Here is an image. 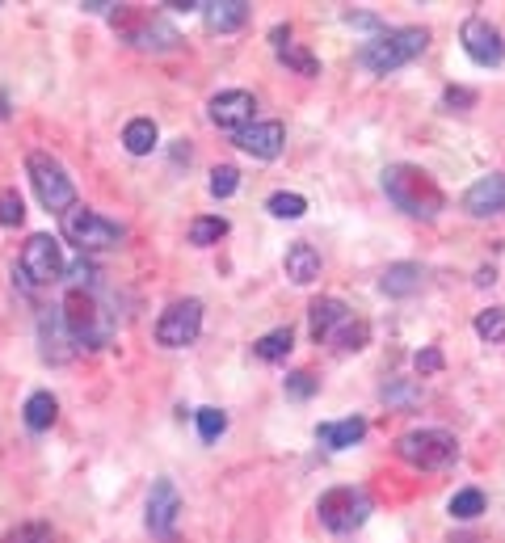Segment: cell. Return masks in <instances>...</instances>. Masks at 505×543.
I'll return each mask as SVG.
<instances>
[{"mask_svg": "<svg viewBox=\"0 0 505 543\" xmlns=\"http://www.w3.org/2000/svg\"><path fill=\"white\" fill-rule=\"evenodd\" d=\"M59 228H64V240H72V245H76L80 253L114 249L118 240H123V228L110 224L106 215H97V211H89V207H80V203H76L72 211L59 215Z\"/></svg>", "mask_w": 505, "mask_h": 543, "instance_id": "obj_5", "label": "cell"}, {"mask_svg": "<svg viewBox=\"0 0 505 543\" xmlns=\"http://www.w3.org/2000/svg\"><path fill=\"white\" fill-rule=\"evenodd\" d=\"M282 266H287V274H291L295 287H308V283H316V278H320V253L308 245V240H299V245L287 249Z\"/></svg>", "mask_w": 505, "mask_h": 543, "instance_id": "obj_16", "label": "cell"}, {"mask_svg": "<svg viewBox=\"0 0 505 543\" xmlns=\"http://www.w3.org/2000/svg\"><path fill=\"white\" fill-rule=\"evenodd\" d=\"M316 514L320 522H325L329 531H354L362 527V522L371 518V497L362 493V489H350V485H341V489H329L325 497L316 501Z\"/></svg>", "mask_w": 505, "mask_h": 543, "instance_id": "obj_6", "label": "cell"}, {"mask_svg": "<svg viewBox=\"0 0 505 543\" xmlns=\"http://www.w3.org/2000/svg\"><path fill=\"white\" fill-rule=\"evenodd\" d=\"M350 320V308L341 304V299H333V295H325V299H316V304L308 308V325H312V337L316 341H329L341 325Z\"/></svg>", "mask_w": 505, "mask_h": 543, "instance_id": "obj_14", "label": "cell"}, {"mask_svg": "<svg viewBox=\"0 0 505 543\" xmlns=\"http://www.w3.org/2000/svg\"><path fill=\"white\" fill-rule=\"evenodd\" d=\"M430 47V34L421 30V26H404V30H383L375 34L367 47L358 51V64L375 72V76H388L404 64H413V59Z\"/></svg>", "mask_w": 505, "mask_h": 543, "instance_id": "obj_2", "label": "cell"}, {"mask_svg": "<svg viewBox=\"0 0 505 543\" xmlns=\"http://www.w3.org/2000/svg\"><path fill=\"white\" fill-rule=\"evenodd\" d=\"M270 43H274V51H278V59H282V64H287V68H295L299 76H316V72H320L316 55L291 43V26H274V30H270Z\"/></svg>", "mask_w": 505, "mask_h": 543, "instance_id": "obj_15", "label": "cell"}, {"mask_svg": "<svg viewBox=\"0 0 505 543\" xmlns=\"http://www.w3.org/2000/svg\"><path fill=\"white\" fill-rule=\"evenodd\" d=\"M312 392H316V375H312V371H295V375H287V396L308 400Z\"/></svg>", "mask_w": 505, "mask_h": 543, "instance_id": "obj_33", "label": "cell"}, {"mask_svg": "<svg viewBox=\"0 0 505 543\" xmlns=\"http://www.w3.org/2000/svg\"><path fill=\"white\" fill-rule=\"evenodd\" d=\"M22 417H26V426H30V430H51V426H55V417H59V400H55L51 392H34V396L26 400Z\"/></svg>", "mask_w": 505, "mask_h": 543, "instance_id": "obj_21", "label": "cell"}, {"mask_svg": "<svg viewBox=\"0 0 505 543\" xmlns=\"http://www.w3.org/2000/svg\"><path fill=\"white\" fill-rule=\"evenodd\" d=\"M0 543H55V535L47 522H22V527H13Z\"/></svg>", "mask_w": 505, "mask_h": 543, "instance_id": "obj_29", "label": "cell"}, {"mask_svg": "<svg viewBox=\"0 0 505 543\" xmlns=\"http://www.w3.org/2000/svg\"><path fill=\"white\" fill-rule=\"evenodd\" d=\"M396 455L404 459V464H413V468L438 472V468H451L459 459V442L447 430H413V434H404L396 442Z\"/></svg>", "mask_w": 505, "mask_h": 543, "instance_id": "obj_4", "label": "cell"}, {"mask_svg": "<svg viewBox=\"0 0 505 543\" xmlns=\"http://www.w3.org/2000/svg\"><path fill=\"white\" fill-rule=\"evenodd\" d=\"M22 219H26L22 194H17V190H5V194H0V224H5V228H17Z\"/></svg>", "mask_w": 505, "mask_h": 543, "instance_id": "obj_32", "label": "cell"}, {"mask_svg": "<svg viewBox=\"0 0 505 543\" xmlns=\"http://www.w3.org/2000/svg\"><path fill=\"white\" fill-rule=\"evenodd\" d=\"M270 215H278V219H299L303 211H308V198L303 194H287V190H278V194H270Z\"/></svg>", "mask_w": 505, "mask_h": 543, "instance_id": "obj_25", "label": "cell"}, {"mask_svg": "<svg viewBox=\"0 0 505 543\" xmlns=\"http://www.w3.org/2000/svg\"><path fill=\"white\" fill-rule=\"evenodd\" d=\"M127 43L144 47V51H169V47H177V30L169 22H160V17H152V22H144L139 30H127Z\"/></svg>", "mask_w": 505, "mask_h": 543, "instance_id": "obj_20", "label": "cell"}, {"mask_svg": "<svg viewBox=\"0 0 505 543\" xmlns=\"http://www.w3.org/2000/svg\"><path fill=\"white\" fill-rule=\"evenodd\" d=\"M463 211L468 215H501L505 211V173H489L468 186V194H463Z\"/></svg>", "mask_w": 505, "mask_h": 543, "instance_id": "obj_13", "label": "cell"}, {"mask_svg": "<svg viewBox=\"0 0 505 543\" xmlns=\"http://www.w3.org/2000/svg\"><path fill=\"white\" fill-rule=\"evenodd\" d=\"M236 144L249 156H257V160H274L282 152V144H287V127H282L278 118H266V123H253V127L240 131Z\"/></svg>", "mask_w": 505, "mask_h": 543, "instance_id": "obj_12", "label": "cell"}, {"mask_svg": "<svg viewBox=\"0 0 505 543\" xmlns=\"http://www.w3.org/2000/svg\"><path fill=\"white\" fill-rule=\"evenodd\" d=\"M362 434H367V421H362V417H346V421H320V426H316V438L325 442V447H333V451H346V447H354V442H362Z\"/></svg>", "mask_w": 505, "mask_h": 543, "instance_id": "obj_18", "label": "cell"}, {"mask_svg": "<svg viewBox=\"0 0 505 543\" xmlns=\"http://www.w3.org/2000/svg\"><path fill=\"white\" fill-rule=\"evenodd\" d=\"M417 371H442V354L430 346V350H421L417 354Z\"/></svg>", "mask_w": 505, "mask_h": 543, "instance_id": "obj_35", "label": "cell"}, {"mask_svg": "<svg viewBox=\"0 0 505 543\" xmlns=\"http://www.w3.org/2000/svg\"><path fill=\"white\" fill-rule=\"evenodd\" d=\"M367 333H371L367 320H346V325L333 333V337H337V350H346V354H350V350H362V346H367Z\"/></svg>", "mask_w": 505, "mask_h": 543, "instance_id": "obj_28", "label": "cell"}, {"mask_svg": "<svg viewBox=\"0 0 505 543\" xmlns=\"http://www.w3.org/2000/svg\"><path fill=\"white\" fill-rule=\"evenodd\" d=\"M26 169H30V181H34V194L38 203H43L47 211H72L76 207V186L72 177L64 173V165L51 156V152H30L26 156Z\"/></svg>", "mask_w": 505, "mask_h": 543, "instance_id": "obj_3", "label": "cell"}, {"mask_svg": "<svg viewBox=\"0 0 505 543\" xmlns=\"http://www.w3.org/2000/svg\"><path fill=\"white\" fill-rule=\"evenodd\" d=\"M291 346H295V333H291V325H282V329H270L266 337H261L257 346H253V354L261 362H278V358L291 354Z\"/></svg>", "mask_w": 505, "mask_h": 543, "instance_id": "obj_24", "label": "cell"}, {"mask_svg": "<svg viewBox=\"0 0 505 543\" xmlns=\"http://www.w3.org/2000/svg\"><path fill=\"white\" fill-rule=\"evenodd\" d=\"M253 110H257V102H253V93H245V89L215 93L211 106H207L211 123H215L219 131H236V135L245 131V127H253Z\"/></svg>", "mask_w": 505, "mask_h": 543, "instance_id": "obj_10", "label": "cell"}, {"mask_svg": "<svg viewBox=\"0 0 505 543\" xmlns=\"http://www.w3.org/2000/svg\"><path fill=\"white\" fill-rule=\"evenodd\" d=\"M421 283H426V270L413 266V261H396V266H388L379 278V287L388 295H413Z\"/></svg>", "mask_w": 505, "mask_h": 543, "instance_id": "obj_19", "label": "cell"}, {"mask_svg": "<svg viewBox=\"0 0 505 543\" xmlns=\"http://www.w3.org/2000/svg\"><path fill=\"white\" fill-rule=\"evenodd\" d=\"M177 514H181V497L173 489V480H156L152 493H148V531L169 539L177 527Z\"/></svg>", "mask_w": 505, "mask_h": 543, "instance_id": "obj_11", "label": "cell"}, {"mask_svg": "<svg viewBox=\"0 0 505 543\" xmlns=\"http://www.w3.org/2000/svg\"><path fill=\"white\" fill-rule=\"evenodd\" d=\"M202 17H207L211 30L228 34V30H240L249 22V5L245 0H207V5H202Z\"/></svg>", "mask_w": 505, "mask_h": 543, "instance_id": "obj_17", "label": "cell"}, {"mask_svg": "<svg viewBox=\"0 0 505 543\" xmlns=\"http://www.w3.org/2000/svg\"><path fill=\"white\" fill-rule=\"evenodd\" d=\"M484 514V493L480 489H463V493H455L451 497V518H480Z\"/></svg>", "mask_w": 505, "mask_h": 543, "instance_id": "obj_26", "label": "cell"}, {"mask_svg": "<svg viewBox=\"0 0 505 543\" xmlns=\"http://www.w3.org/2000/svg\"><path fill=\"white\" fill-rule=\"evenodd\" d=\"M156 139H160V131H156L152 118H131L127 131H123V148L131 156H148L156 148Z\"/></svg>", "mask_w": 505, "mask_h": 543, "instance_id": "obj_22", "label": "cell"}, {"mask_svg": "<svg viewBox=\"0 0 505 543\" xmlns=\"http://www.w3.org/2000/svg\"><path fill=\"white\" fill-rule=\"evenodd\" d=\"M459 43H463V51H468L472 64H480V68H497L505 59V38L489 17H468L459 30Z\"/></svg>", "mask_w": 505, "mask_h": 543, "instance_id": "obj_8", "label": "cell"}, {"mask_svg": "<svg viewBox=\"0 0 505 543\" xmlns=\"http://www.w3.org/2000/svg\"><path fill=\"white\" fill-rule=\"evenodd\" d=\"M224 430H228V413L224 409H198V438L202 442H215Z\"/></svg>", "mask_w": 505, "mask_h": 543, "instance_id": "obj_30", "label": "cell"}, {"mask_svg": "<svg viewBox=\"0 0 505 543\" xmlns=\"http://www.w3.org/2000/svg\"><path fill=\"white\" fill-rule=\"evenodd\" d=\"M22 274L30 283H55V278H64V253H59V240L51 236H30L26 249H22Z\"/></svg>", "mask_w": 505, "mask_h": 543, "instance_id": "obj_9", "label": "cell"}, {"mask_svg": "<svg viewBox=\"0 0 505 543\" xmlns=\"http://www.w3.org/2000/svg\"><path fill=\"white\" fill-rule=\"evenodd\" d=\"M383 190H388L392 203L413 219H434L447 207V194L438 190V181L417 165H388L383 169Z\"/></svg>", "mask_w": 505, "mask_h": 543, "instance_id": "obj_1", "label": "cell"}, {"mask_svg": "<svg viewBox=\"0 0 505 543\" xmlns=\"http://www.w3.org/2000/svg\"><path fill=\"white\" fill-rule=\"evenodd\" d=\"M0 118H9V106H5V97H0Z\"/></svg>", "mask_w": 505, "mask_h": 543, "instance_id": "obj_36", "label": "cell"}, {"mask_svg": "<svg viewBox=\"0 0 505 543\" xmlns=\"http://www.w3.org/2000/svg\"><path fill=\"white\" fill-rule=\"evenodd\" d=\"M472 102H476L472 89H447V97H442V106H447V110H468Z\"/></svg>", "mask_w": 505, "mask_h": 543, "instance_id": "obj_34", "label": "cell"}, {"mask_svg": "<svg viewBox=\"0 0 505 543\" xmlns=\"http://www.w3.org/2000/svg\"><path fill=\"white\" fill-rule=\"evenodd\" d=\"M476 333L484 337V341H505V308H484L480 316H476Z\"/></svg>", "mask_w": 505, "mask_h": 543, "instance_id": "obj_27", "label": "cell"}, {"mask_svg": "<svg viewBox=\"0 0 505 543\" xmlns=\"http://www.w3.org/2000/svg\"><path fill=\"white\" fill-rule=\"evenodd\" d=\"M224 236H228V219L224 215H198L190 224V245H198V249H211Z\"/></svg>", "mask_w": 505, "mask_h": 543, "instance_id": "obj_23", "label": "cell"}, {"mask_svg": "<svg viewBox=\"0 0 505 543\" xmlns=\"http://www.w3.org/2000/svg\"><path fill=\"white\" fill-rule=\"evenodd\" d=\"M198 333H202V304L198 299H177V304H169L156 320V341L165 350L190 346V341H198Z\"/></svg>", "mask_w": 505, "mask_h": 543, "instance_id": "obj_7", "label": "cell"}, {"mask_svg": "<svg viewBox=\"0 0 505 543\" xmlns=\"http://www.w3.org/2000/svg\"><path fill=\"white\" fill-rule=\"evenodd\" d=\"M207 186H211V194H215V198H228V194H236V186H240V173H236V165H215Z\"/></svg>", "mask_w": 505, "mask_h": 543, "instance_id": "obj_31", "label": "cell"}]
</instances>
